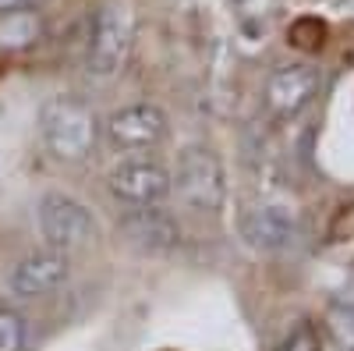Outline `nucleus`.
<instances>
[{"label": "nucleus", "instance_id": "nucleus-1", "mask_svg": "<svg viewBox=\"0 0 354 351\" xmlns=\"http://www.w3.org/2000/svg\"><path fill=\"white\" fill-rule=\"evenodd\" d=\"M39 132L46 150L57 160H85L96 145L100 125H96V114L88 103H82L78 96H53L43 103L39 110Z\"/></svg>", "mask_w": 354, "mask_h": 351}, {"label": "nucleus", "instance_id": "nucleus-2", "mask_svg": "<svg viewBox=\"0 0 354 351\" xmlns=\"http://www.w3.org/2000/svg\"><path fill=\"white\" fill-rule=\"evenodd\" d=\"M131 36H135V15L121 0L103 4L93 21H88V50H85V64L88 75L96 78H113L124 68L128 50H131Z\"/></svg>", "mask_w": 354, "mask_h": 351}, {"label": "nucleus", "instance_id": "nucleus-3", "mask_svg": "<svg viewBox=\"0 0 354 351\" xmlns=\"http://www.w3.org/2000/svg\"><path fill=\"white\" fill-rule=\"evenodd\" d=\"M170 188H177L181 202L195 213H220L223 210V163L213 150L205 145H188L177 153V167L170 174Z\"/></svg>", "mask_w": 354, "mask_h": 351}, {"label": "nucleus", "instance_id": "nucleus-4", "mask_svg": "<svg viewBox=\"0 0 354 351\" xmlns=\"http://www.w3.org/2000/svg\"><path fill=\"white\" fill-rule=\"evenodd\" d=\"M36 220H39V234L43 242L57 252H68V249H78L85 242L96 238V220L88 213L78 199L64 195V192H50L39 199V210H36Z\"/></svg>", "mask_w": 354, "mask_h": 351}, {"label": "nucleus", "instance_id": "nucleus-5", "mask_svg": "<svg viewBox=\"0 0 354 351\" xmlns=\"http://www.w3.org/2000/svg\"><path fill=\"white\" fill-rule=\"evenodd\" d=\"M167 138V114L156 103H131L110 114L106 142L117 153H145Z\"/></svg>", "mask_w": 354, "mask_h": 351}, {"label": "nucleus", "instance_id": "nucleus-6", "mask_svg": "<svg viewBox=\"0 0 354 351\" xmlns=\"http://www.w3.org/2000/svg\"><path fill=\"white\" fill-rule=\"evenodd\" d=\"M110 192L128 206H160L170 195V170L156 160H121L110 170Z\"/></svg>", "mask_w": 354, "mask_h": 351}, {"label": "nucleus", "instance_id": "nucleus-7", "mask_svg": "<svg viewBox=\"0 0 354 351\" xmlns=\"http://www.w3.org/2000/svg\"><path fill=\"white\" fill-rule=\"evenodd\" d=\"M68 280V255L46 249V252H32L15 262V270L8 277V287L15 298H39L50 295Z\"/></svg>", "mask_w": 354, "mask_h": 351}, {"label": "nucleus", "instance_id": "nucleus-8", "mask_svg": "<svg viewBox=\"0 0 354 351\" xmlns=\"http://www.w3.org/2000/svg\"><path fill=\"white\" fill-rule=\"evenodd\" d=\"M121 231L142 252H170L181 245V224L163 206H131L121 217Z\"/></svg>", "mask_w": 354, "mask_h": 351}, {"label": "nucleus", "instance_id": "nucleus-9", "mask_svg": "<svg viewBox=\"0 0 354 351\" xmlns=\"http://www.w3.org/2000/svg\"><path fill=\"white\" fill-rule=\"evenodd\" d=\"M319 93V68L312 64H287L277 68L266 85V103L277 117H294L301 107L312 103V96Z\"/></svg>", "mask_w": 354, "mask_h": 351}, {"label": "nucleus", "instance_id": "nucleus-10", "mask_svg": "<svg viewBox=\"0 0 354 351\" xmlns=\"http://www.w3.org/2000/svg\"><path fill=\"white\" fill-rule=\"evenodd\" d=\"M241 234L248 245L277 252V249L294 245V238H298V220L280 206H259V210H248L241 217Z\"/></svg>", "mask_w": 354, "mask_h": 351}, {"label": "nucleus", "instance_id": "nucleus-11", "mask_svg": "<svg viewBox=\"0 0 354 351\" xmlns=\"http://www.w3.org/2000/svg\"><path fill=\"white\" fill-rule=\"evenodd\" d=\"M39 36V18L32 11H11L0 15V46L4 50H25Z\"/></svg>", "mask_w": 354, "mask_h": 351}, {"label": "nucleus", "instance_id": "nucleus-12", "mask_svg": "<svg viewBox=\"0 0 354 351\" xmlns=\"http://www.w3.org/2000/svg\"><path fill=\"white\" fill-rule=\"evenodd\" d=\"M25 344V323L11 309H0V351H21Z\"/></svg>", "mask_w": 354, "mask_h": 351}, {"label": "nucleus", "instance_id": "nucleus-13", "mask_svg": "<svg viewBox=\"0 0 354 351\" xmlns=\"http://www.w3.org/2000/svg\"><path fill=\"white\" fill-rule=\"evenodd\" d=\"M330 330H333V337H337L340 348L354 351V302L337 305V309L330 312Z\"/></svg>", "mask_w": 354, "mask_h": 351}, {"label": "nucleus", "instance_id": "nucleus-14", "mask_svg": "<svg viewBox=\"0 0 354 351\" xmlns=\"http://www.w3.org/2000/svg\"><path fill=\"white\" fill-rule=\"evenodd\" d=\"M277 351H319V337L312 327H301V330H294Z\"/></svg>", "mask_w": 354, "mask_h": 351}, {"label": "nucleus", "instance_id": "nucleus-15", "mask_svg": "<svg viewBox=\"0 0 354 351\" xmlns=\"http://www.w3.org/2000/svg\"><path fill=\"white\" fill-rule=\"evenodd\" d=\"M28 0H0V15H11V11H21Z\"/></svg>", "mask_w": 354, "mask_h": 351}, {"label": "nucleus", "instance_id": "nucleus-16", "mask_svg": "<svg viewBox=\"0 0 354 351\" xmlns=\"http://www.w3.org/2000/svg\"><path fill=\"white\" fill-rule=\"evenodd\" d=\"M238 4H241V8H248V11H266V8L273 4V0H238Z\"/></svg>", "mask_w": 354, "mask_h": 351}]
</instances>
